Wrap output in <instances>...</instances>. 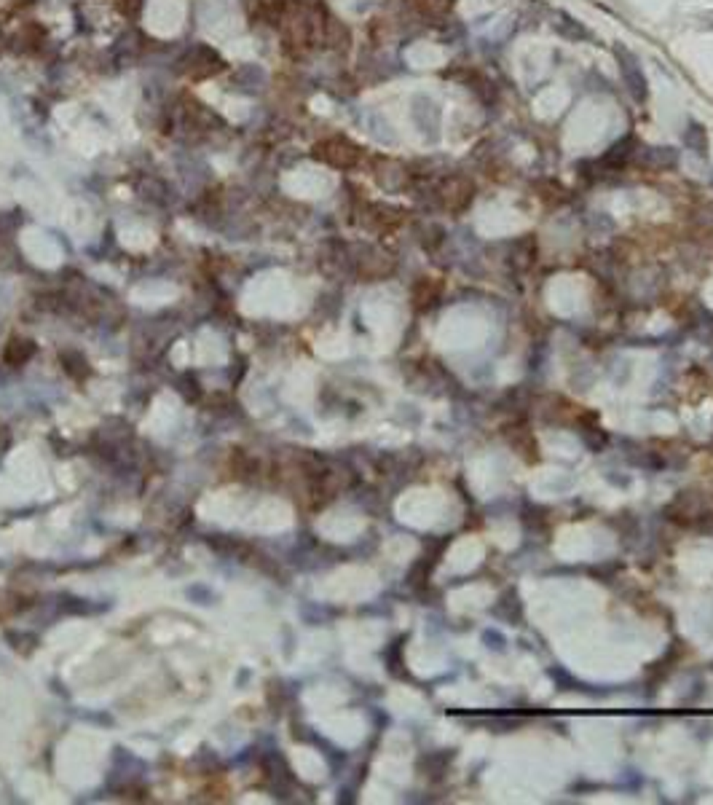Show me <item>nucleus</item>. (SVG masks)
<instances>
[{"mask_svg":"<svg viewBox=\"0 0 713 805\" xmlns=\"http://www.w3.org/2000/svg\"><path fill=\"white\" fill-rule=\"evenodd\" d=\"M314 156L319 158L322 164H330V167H338V169H349L359 161V148L349 137H341V134H333V137H325L314 145Z\"/></svg>","mask_w":713,"mask_h":805,"instance_id":"1","label":"nucleus"}]
</instances>
